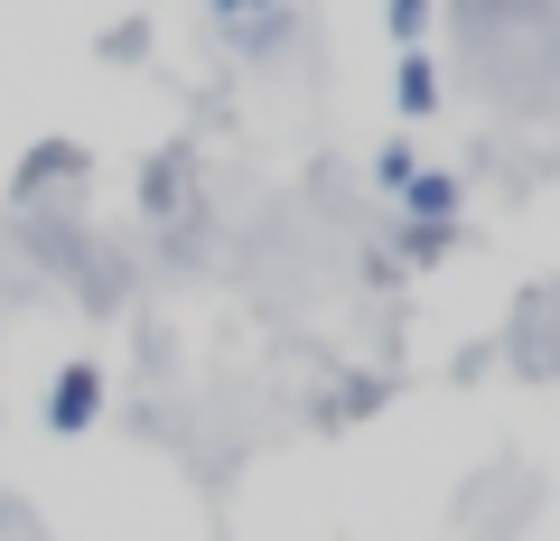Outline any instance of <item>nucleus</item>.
<instances>
[{
	"instance_id": "f257e3e1",
	"label": "nucleus",
	"mask_w": 560,
	"mask_h": 541,
	"mask_svg": "<svg viewBox=\"0 0 560 541\" xmlns=\"http://www.w3.org/2000/svg\"><path fill=\"white\" fill-rule=\"evenodd\" d=\"M94 411H103L94 364H66V374L47 383V430H94Z\"/></svg>"
}]
</instances>
